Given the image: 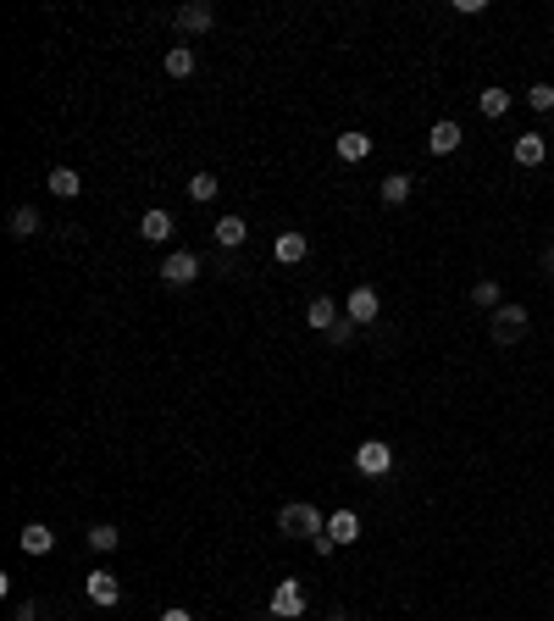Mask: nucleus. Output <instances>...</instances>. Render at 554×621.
<instances>
[{"label":"nucleus","mask_w":554,"mask_h":621,"mask_svg":"<svg viewBox=\"0 0 554 621\" xmlns=\"http://www.w3.org/2000/svg\"><path fill=\"white\" fill-rule=\"evenodd\" d=\"M277 527L294 533V538H322V533H327V516H322L311 500H300V505H283V510H277Z\"/></svg>","instance_id":"obj_1"},{"label":"nucleus","mask_w":554,"mask_h":621,"mask_svg":"<svg viewBox=\"0 0 554 621\" xmlns=\"http://www.w3.org/2000/svg\"><path fill=\"white\" fill-rule=\"evenodd\" d=\"M388 466H394V444H383V439L355 444V472L360 478H388Z\"/></svg>","instance_id":"obj_2"},{"label":"nucleus","mask_w":554,"mask_h":621,"mask_svg":"<svg viewBox=\"0 0 554 621\" xmlns=\"http://www.w3.org/2000/svg\"><path fill=\"white\" fill-rule=\"evenodd\" d=\"M488 334H494V344H499V349L521 344V334H527V310H521V305H499V310H494V322H488Z\"/></svg>","instance_id":"obj_3"},{"label":"nucleus","mask_w":554,"mask_h":621,"mask_svg":"<svg viewBox=\"0 0 554 621\" xmlns=\"http://www.w3.org/2000/svg\"><path fill=\"white\" fill-rule=\"evenodd\" d=\"M161 278H167L172 288L194 283V278H200V256H194V250H172L167 261H161Z\"/></svg>","instance_id":"obj_4"},{"label":"nucleus","mask_w":554,"mask_h":621,"mask_svg":"<svg viewBox=\"0 0 554 621\" xmlns=\"http://www.w3.org/2000/svg\"><path fill=\"white\" fill-rule=\"evenodd\" d=\"M266 605H272V616L294 621V616H305V588L289 577V583H277V588H272V599H266Z\"/></svg>","instance_id":"obj_5"},{"label":"nucleus","mask_w":554,"mask_h":621,"mask_svg":"<svg viewBox=\"0 0 554 621\" xmlns=\"http://www.w3.org/2000/svg\"><path fill=\"white\" fill-rule=\"evenodd\" d=\"M344 310H350V322H355V327H372V322H377V310H383V300H377V288H372V283H360Z\"/></svg>","instance_id":"obj_6"},{"label":"nucleus","mask_w":554,"mask_h":621,"mask_svg":"<svg viewBox=\"0 0 554 621\" xmlns=\"http://www.w3.org/2000/svg\"><path fill=\"white\" fill-rule=\"evenodd\" d=\"M460 139H466L460 122L444 117V122H433V134H427V150H433V156H449V150H460Z\"/></svg>","instance_id":"obj_7"},{"label":"nucleus","mask_w":554,"mask_h":621,"mask_svg":"<svg viewBox=\"0 0 554 621\" xmlns=\"http://www.w3.org/2000/svg\"><path fill=\"white\" fill-rule=\"evenodd\" d=\"M172 227H178V217H172V211H161V205H156V211H145V217H139V234H145L150 244L172 239Z\"/></svg>","instance_id":"obj_8"},{"label":"nucleus","mask_w":554,"mask_h":621,"mask_svg":"<svg viewBox=\"0 0 554 621\" xmlns=\"http://www.w3.org/2000/svg\"><path fill=\"white\" fill-rule=\"evenodd\" d=\"M17 544H23V555H50L56 549V533L45 522H28L23 533H17Z\"/></svg>","instance_id":"obj_9"},{"label":"nucleus","mask_w":554,"mask_h":621,"mask_svg":"<svg viewBox=\"0 0 554 621\" xmlns=\"http://www.w3.org/2000/svg\"><path fill=\"white\" fill-rule=\"evenodd\" d=\"M327 538H333V544H355V538H360V516L355 510H333V516H327Z\"/></svg>","instance_id":"obj_10"},{"label":"nucleus","mask_w":554,"mask_h":621,"mask_svg":"<svg viewBox=\"0 0 554 621\" xmlns=\"http://www.w3.org/2000/svg\"><path fill=\"white\" fill-rule=\"evenodd\" d=\"M172 23H178L183 34H205V28L216 23V12H211V6H178V12H172Z\"/></svg>","instance_id":"obj_11"},{"label":"nucleus","mask_w":554,"mask_h":621,"mask_svg":"<svg viewBox=\"0 0 554 621\" xmlns=\"http://www.w3.org/2000/svg\"><path fill=\"white\" fill-rule=\"evenodd\" d=\"M305 322H311L316 334H327V327L338 322V300H333V295H316L311 305H305Z\"/></svg>","instance_id":"obj_12"},{"label":"nucleus","mask_w":554,"mask_h":621,"mask_svg":"<svg viewBox=\"0 0 554 621\" xmlns=\"http://www.w3.org/2000/svg\"><path fill=\"white\" fill-rule=\"evenodd\" d=\"M272 256H277L283 266H294V261H305V256H311V239H305V234H277Z\"/></svg>","instance_id":"obj_13"},{"label":"nucleus","mask_w":554,"mask_h":621,"mask_svg":"<svg viewBox=\"0 0 554 621\" xmlns=\"http://www.w3.org/2000/svg\"><path fill=\"white\" fill-rule=\"evenodd\" d=\"M89 599H95V605H117V599H122V583H117L111 571H89Z\"/></svg>","instance_id":"obj_14"},{"label":"nucleus","mask_w":554,"mask_h":621,"mask_svg":"<svg viewBox=\"0 0 554 621\" xmlns=\"http://www.w3.org/2000/svg\"><path fill=\"white\" fill-rule=\"evenodd\" d=\"M244 239H250V222H244V217H222L216 222V244H222V250H239Z\"/></svg>","instance_id":"obj_15"},{"label":"nucleus","mask_w":554,"mask_h":621,"mask_svg":"<svg viewBox=\"0 0 554 621\" xmlns=\"http://www.w3.org/2000/svg\"><path fill=\"white\" fill-rule=\"evenodd\" d=\"M543 156H549L543 134H521L516 139V161H521V167H543Z\"/></svg>","instance_id":"obj_16"},{"label":"nucleus","mask_w":554,"mask_h":621,"mask_svg":"<svg viewBox=\"0 0 554 621\" xmlns=\"http://www.w3.org/2000/svg\"><path fill=\"white\" fill-rule=\"evenodd\" d=\"M372 156V134H338V161H366Z\"/></svg>","instance_id":"obj_17"},{"label":"nucleus","mask_w":554,"mask_h":621,"mask_svg":"<svg viewBox=\"0 0 554 621\" xmlns=\"http://www.w3.org/2000/svg\"><path fill=\"white\" fill-rule=\"evenodd\" d=\"M39 222H45V217H39L34 205H17L6 227H11V239H34V234H39Z\"/></svg>","instance_id":"obj_18"},{"label":"nucleus","mask_w":554,"mask_h":621,"mask_svg":"<svg viewBox=\"0 0 554 621\" xmlns=\"http://www.w3.org/2000/svg\"><path fill=\"white\" fill-rule=\"evenodd\" d=\"M45 183H50V195H61V200H78V189H84V178H78L72 167H56Z\"/></svg>","instance_id":"obj_19"},{"label":"nucleus","mask_w":554,"mask_h":621,"mask_svg":"<svg viewBox=\"0 0 554 621\" xmlns=\"http://www.w3.org/2000/svg\"><path fill=\"white\" fill-rule=\"evenodd\" d=\"M477 111H482L488 122H499V117L510 111V89H482V95H477Z\"/></svg>","instance_id":"obj_20"},{"label":"nucleus","mask_w":554,"mask_h":621,"mask_svg":"<svg viewBox=\"0 0 554 621\" xmlns=\"http://www.w3.org/2000/svg\"><path fill=\"white\" fill-rule=\"evenodd\" d=\"M410 200V172H388L383 178V205H405Z\"/></svg>","instance_id":"obj_21"},{"label":"nucleus","mask_w":554,"mask_h":621,"mask_svg":"<svg viewBox=\"0 0 554 621\" xmlns=\"http://www.w3.org/2000/svg\"><path fill=\"white\" fill-rule=\"evenodd\" d=\"M117 544H122V533H117L111 522H95V527H89V549H100V555H111Z\"/></svg>","instance_id":"obj_22"},{"label":"nucleus","mask_w":554,"mask_h":621,"mask_svg":"<svg viewBox=\"0 0 554 621\" xmlns=\"http://www.w3.org/2000/svg\"><path fill=\"white\" fill-rule=\"evenodd\" d=\"M194 73V50L189 45H172L167 50V78H189Z\"/></svg>","instance_id":"obj_23"},{"label":"nucleus","mask_w":554,"mask_h":621,"mask_svg":"<svg viewBox=\"0 0 554 621\" xmlns=\"http://www.w3.org/2000/svg\"><path fill=\"white\" fill-rule=\"evenodd\" d=\"M216 189H222V183H216L211 172H194V178H189V200H200V205L216 200Z\"/></svg>","instance_id":"obj_24"},{"label":"nucleus","mask_w":554,"mask_h":621,"mask_svg":"<svg viewBox=\"0 0 554 621\" xmlns=\"http://www.w3.org/2000/svg\"><path fill=\"white\" fill-rule=\"evenodd\" d=\"M471 300H477L482 310H499V305H505V300H499V283H494V278H482L477 288H471Z\"/></svg>","instance_id":"obj_25"},{"label":"nucleus","mask_w":554,"mask_h":621,"mask_svg":"<svg viewBox=\"0 0 554 621\" xmlns=\"http://www.w3.org/2000/svg\"><path fill=\"white\" fill-rule=\"evenodd\" d=\"M527 106L532 111H554V84H532L527 89Z\"/></svg>","instance_id":"obj_26"},{"label":"nucleus","mask_w":554,"mask_h":621,"mask_svg":"<svg viewBox=\"0 0 554 621\" xmlns=\"http://www.w3.org/2000/svg\"><path fill=\"white\" fill-rule=\"evenodd\" d=\"M350 339H355V322H350V317H338L333 327H327V344H338V349H344Z\"/></svg>","instance_id":"obj_27"},{"label":"nucleus","mask_w":554,"mask_h":621,"mask_svg":"<svg viewBox=\"0 0 554 621\" xmlns=\"http://www.w3.org/2000/svg\"><path fill=\"white\" fill-rule=\"evenodd\" d=\"M161 621H194V616L183 610V605H172V610H161Z\"/></svg>","instance_id":"obj_28"},{"label":"nucleus","mask_w":554,"mask_h":621,"mask_svg":"<svg viewBox=\"0 0 554 621\" xmlns=\"http://www.w3.org/2000/svg\"><path fill=\"white\" fill-rule=\"evenodd\" d=\"M543 278H554V244L543 250Z\"/></svg>","instance_id":"obj_29"},{"label":"nucleus","mask_w":554,"mask_h":621,"mask_svg":"<svg viewBox=\"0 0 554 621\" xmlns=\"http://www.w3.org/2000/svg\"><path fill=\"white\" fill-rule=\"evenodd\" d=\"M327 621H350V616H344V610H333V616H327Z\"/></svg>","instance_id":"obj_30"}]
</instances>
